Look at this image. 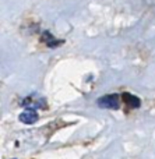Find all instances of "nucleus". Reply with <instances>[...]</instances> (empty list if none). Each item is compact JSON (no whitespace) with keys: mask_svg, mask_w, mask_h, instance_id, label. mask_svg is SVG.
Here are the masks:
<instances>
[{"mask_svg":"<svg viewBox=\"0 0 155 159\" xmlns=\"http://www.w3.org/2000/svg\"><path fill=\"white\" fill-rule=\"evenodd\" d=\"M101 107H109V109H117L119 107V96L112 93V95H106L98 101Z\"/></svg>","mask_w":155,"mask_h":159,"instance_id":"f257e3e1","label":"nucleus"},{"mask_svg":"<svg viewBox=\"0 0 155 159\" xmlns=\"http://www.w3.org/2000/svg\"><path fill=\"white\" fill-rule=\"evenodd\" d=\"M36 119H38V115H36V112L32 110V109H28V110H25V112H22L21 115H20V120L25 124L35 123Z\"/></svg>","mask_w":155,"mask_h":159,"instance_id":"f03ea898","label":"nucleus"},{"mask_svg":"<svg viewBox=\"0 0 155 159\" xmlns=\"http://www.w3.org/2000/svg\"><path fill=\"white\" fill-rule=\"evenodd\" d=\"M123 98H125V102L129 105H131L133 107H137L140 105V101L136 98V96L130 95V93H123Z\"/></svg>","mask_w":155,"mask_h":159,"instance_id":"7ed1b4c3","label":"nucleus"}]
</instances>
